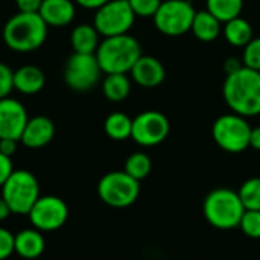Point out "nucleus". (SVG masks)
Listing matches in <instances>:
<instances>
[{
    "label": "nucleus",
    "instance_id": "9d476101",
    "mask_svg": "<svg viewBox=\"0 0 260 260\" xmlns=\"http://www.w3.org/2000/svg\"><path fill=\"white\" fill-rule=\"evenodd\" d=\"M101 67L96 59V55L88 53H73L69 56L64 67V82L69 88L75 91H88L91 90L99 78Z\"/></svg>",
    "mask_w": 260,
    "mask_h": 260
},
{
    "label": "nucleus",
    "instance_id": "a211bd4d",
    "mask_svg": "<svg viewBox=\"0 0 260 260\" xmlns=\"http://www.w3.org/2000/svg\"><path fill=\"white\" fill-rule=\"evenodd\" d=\"M46 76L35 66H23L14 72V90L21 94H37L43 90Z\"/></svg>",
    "mask_w": 260,
    "mask_h": 260
},
{
    "label": "nucleus",
    "instance_id": "20e7f679",
    "mask_svg": "<svg viewBox=\"0 0 260 260\" xmlns=\"http://www.w3.org/2000/svg\"><path fill=\"white\" fill-rule=\"evenodd\" d=\"M203 210L207 222L215 229L233 230L239 227L245 207L236 190L218 187L206 197Z\"/></svg>",
    "mask_w": 260,
    "mask_h": 260
},
{
    "label": "nucleus",
    "instance_id": "4468645a",
    "mask_svg": "<svg viewBox=\"0 0 260 260\" xmlns=\"http://www.w3.org/2000/svg\"><path fill=\"white\" fill-rule=\"evenodd\" d=\"M129 73L133 76V81L143 88H155L166 78V70L161 61L148 55H142L136 61Z\"/></svg>",
    "mask_w": 260,
    "mask_h": 260
},
{
    "label": "nucleus",
    "instance_id": "72a5a7b5",
    "mask_svg": "<svg viewBox=\"0 0 260 260\" xmlns=\"http://www.w3.org/2000/svg\"><path fill=\"white\" fill-rule=\"evenodd\" d=\"M17 142L18 140H12V139H0V152L12 157L17 151Z\"/></svg>",
    "mask_w": 260,
    "mask_h": 260
},
{
    "label": "nucleus",
    "instance_id": "2eb2a0df",
    "mask_svg": "<svg viewBox=\"0 0 260 260\" xmlns=\"http://www.w3.org/2000/svg\"><path fill=\"white\" fill-rule=\"evenodd\" d=\"M55 136V125L46 116L30 117L23 129L20 142L29 149H38L52 142Z\"/></svg>",
    "mask_w": 260,
    "mask_h": 260
},
{
    "label": "nucleus",
    "instance_id": "b1692460",
    "mask_svg": "<svg viewBox=\"0 0 260 260\" xmlns=\"http://www.w3.org/2000/svg\"><path fill=\"white\" fill-rule=\"evenodd\" d=\"M206 3L207 11L221 23H227L236 17H241L244 9V0H207Z\"/></svg>",
    "mask_w": 260,
    "mask_h": 260
},
{
    "label": "nucleus",
    "instance_id": "aec40b11",
    "mask_svg": "<svg viewBox=\"0 0 260 260\" xmlns=\"http://www.w3.org/2000/svg\"><path fill=\"white\" fill-rule=\"evenodd\" d=\"M72 47L76 53L94 55L99 47V32L93 24H78L70 35Z\"/></svg>",
    "mask_w": 260,
    "mask_h": 260
},
{
    "label": "nucleus",
    "instance_id": "6ab92c4d",
    "mask_svg": "<svg viewBox=\"0 0 260 260\" xmlns=\"http://www.w3.org/2000/svg\"><path fill=\"white\" fill-rule=\"evenodd\" d=\"M190 30L193 32V35L200 41L210 43V41H215L219 37V34L222 30V24L215 15H212L207 9H204V11H197L195 12Z\"/></svg>",
    "mask_w": 260,
    "mask_h": 260
},
{
    "label": "nucleus",
    "instance_id": "5701e85b",
    "mask_svg": "<svg viewBox=\"0 0 260 260\" xmlns=\"http://www.w3.org/2000/svg\"><path fill=\"white\" fill-rule=\"evenodd\" d=\"M105 134L113 140H126L131 137L133 119L125 113H111L104 122Z\"/></svg>",
    "mask_w": 260,
    "mask_h": 260
},
{
    "label": "nucleus",
    "instance_id": "39448f33",
    "mask_svg": "<svg viewBox=\"0 0 260 260\" xmlns=\"http://www.w3.org/2000/svg\"><path fill=\"white\" fill-rule=\"evenodd\" d=\"M2 198L14 215H27L40 198V184L29 171H14L2 186Z\"/></svg>",
    "mask_w": 260,
    "mask_h": 260
},
{
    "label": "nucleus",
    "instance_id": "4be33fe9",
    "mask_svg": "<svg viewBox=\"0 0 260 260\" xmlns=\"http://www.w3.org/2000/svg\"><path fill=\"white\" fill-rule=\"evenodd\" d=\"M224 37L232 46L245 47L253 40V27L245 18L236 17L224 23Z\"/></svg>",
    "mask_w": 260,
    "mask_h": 260
},
{
    "label": "nucleus",
    "instance_id": "412c9836",
    "mask_svg": "<svg viewBox=\"0 0 260 260\" xmlns=\"http://www.w3.org/2000/svg\"><path fill=\"white\" fill-rule=\"evenodd\" d=\"M104 96L111 102H122L129 96L131 81L126 73H110L102 82Z\"/></svg>",
    "mask_w": 260,
    "mask_h": 260
},
{
    "label": "nucleus",
    "instance_id": "c756f323",
    "mask_svg": "<svg viewBox=\"0 0 260 260\" xmlns=\"http://www.w3.org/2000/svg\"><path fill=\"white\" fill-rule=\"evenodd\" d=\"M14 90V72L5 62H0V99H5Z\"/></svg>",
    "mask_w": 260,
    "mask_h": 260
},
{
    "label": "nucleus",
    "instance_id": "423d86ee",
    "mask_svg": "<svg viewBox=\"0 0 260 260\" xmlns=\"http://www.w3.org/2000/svg\"><path fill=\"white\" fill-rule=\"evenodd\" d=\"M98 195L107 206L125 209L137 201L140 195V181L134 180L125 171L108 172L99 180Z\"/></svg>",
    "mask_w": 260,
    "mask_h": 260
},
{
    "label": "nucleus",
    "instance_id": "0eeeda50",
    "mask_svg": "<svg viewBox=\"0 0 260 260\" xmlns=\"http://www.w3.org/2000/svg\"><path fill=\"white\" fill-rule=\"evenodd\" d=\"M251 126L244 116L236 113L218 117L212 126V136L216 145L230 154H239L250 148Z\"/></svg>",
    "mask_w": 260,
    "mask_h": 260
},
{
    "label": "nucleus",
    "instance_id": "dca6fc26",
    "mask_svg": "<svg viewBox=\"0 0 260 260\" xmlns=\"http://www.w3.org/2000/svg\"><path fill=\"white\" fill-rule=\"evenodd\" d=\"M38 14L47 26L64 27L73 21L76 8L72 0H43Z\"/></svg>",
    "mask_w": 260,
    "mask_h": 260
},
{
    "label": "nucleus",
    "instance_id": "f03ea898",
    "mask_svg": "<svg viewBox=\"0 0 260 260\" xmlns=\"http://www.w3.org/2000/svg\"><path fill=\"white\" fill-rule=\"evenodd\" d=\"M47 27L38 12H17L3 26V41L14 52L29 53L44 44Z\"/></svg>",
    "mask_w": 260,
    "mask_h": 260
},
{
    "label": "nucleus",
    "instance_id": "2f4dec72",
    "mask_svg": "<svg viewBox=\"0 0 260 260\" xmlns=\"http://www.w3.org/2000/svg\"><path fill=\"white\" fill-rule=\"evenodd\" d=\"M12 172H14V166H12L11 157L0 152V187L5 184V181L9 178Z\"/></svg>",
    "mask_w": 260,
    "mask_h": 260
},
{
    "label": "nucleus",
    "instance_id": "a878e982",
    "mask_svg": "<svg viewBox=\"0 0 260 260\" xmlns=\"http://www.w3.org/2000/svg\"><path fill=\"white\" fill-rule=\"evenodd\" d=\"M238 193L245 210H260V177L248 178Z\"/></svg>",
    "mask_w": 260,
    "mask_h": 260
},
{
    "label": "nucleus",
    "instance_id": "f704fd0d",
    "mask_svg": "<svg viewBox=\"0 0 260 260\" xmlns=\"http://www.w3.org/2000/svg\"><path fill=\"white\" fill-rule=\"evenodd\" d=\"M107 2L110 0H75V3H78L79 6L85 8V9H99L101 6H104Z\"/></svg>",
    "mask_w": 260,
    "mask_h": 260
},
{
    "label": "nucleus",
    "instance_id": "f8f14e48",
    "mask_svg": "<svg viewBox=\"0 0 260 260\" xmlns=\"http://www.w3.org/2000/svg\"><path fill=\"white\" fill-rule=\"evenodd\" d=\"M169 131L168 117L160 111L148 110L133 119L131 139L140 146H157L166 140Z\"/></svg>",
    "mask_w": 260,
    "mask_h": 260
},
{
    "label": "nucleus",
    "instance_id": "1a4fd4ad",
    "mask_svg": "<svg viewBox=\"0 0 260 260\" xmlns=\"http://www.w3.org/2000/svg\"><path fill=\"white\" fill-rule=\"evenodd\" d=\"M136 20V14L128 0H110L96 9L93 26L102 37H117L128 34Z\"/></svg>",
    "mask_w": 260,
    "mask_h": 260
},
{
    "label": "nucleus",
    "instance_id": "bb28decb",
    "mask_svg": "<svg viewBox=\"0 0 260 260\" xmlns=\"http://www.w3.org/2000/svg\"><path fill=\"white\" fill-rule=\"evenodd\" d=\"M242 233L251 239H260V210H245L239 222Z\"/></svg>",
    "mask_w": 260,
    "mask_h": 260
},
{
    "label": "nucleus",
    "instance_id": "473e14b6",
    "mask_svg": "<svg viewBox=\"0 0 260 260\" xmlns=\"http://www.w3.org/2000/svg\"><path fill=\"white\" fill-rule=\"evenodd\" d=\"M18 12H38L43 0H15Z\"/></svg>",
    "mask_w": 260,
    "mask_h": 260
},
{
    "label": "nucleus",
    "instance_id": "9b49d317",
    "mask_svg": "<svg viewBox=\"0 0 260 260\" xmlns=\"http://www.w3.org/2000/svg\"><path fill=\"white\" fill-rule=\"evenodd\" d=\"M27 216L34 229L40 232H55L66 224L69 218V207L58 197H40Z\"/></svg>",
    "mask_w": 260,
    "mask_h": 260
},
{
    "label": "nucleus",
    "instance_id": "393cba45",
    "mask_svg": "<svg viewBox=\"0 0 260 260\" xmlns=\"http://www.w3.org/2000/svg\"><path fill=\"white\" fill-rule=\"evenodd\" d=\"M151 169H152L151 158L145 152H134L126 158L123 171L128 175H131L134 180L142 181L151 174Z\"/></svg>",
    "mask_w": 260,
    "mask_h": 260
},
{
    "label": "nucleus",
    "instance_id": "e433bc0d",
    "mask_svg": "<svg viewBox=\"0 0 260 260\" xmlns=\"http://www.w3.org/2000/svg\"><path fill=\"white\" fill-rule=\"evenodd\" d=\"M11 213H12V212H11V209H9L8 203L0 197V222H2V221H5Z\"/></svg>",
    "mask_w": 260,
    "mask_h": 260
},
{
    "label": "nucleus",
    "instance_id": "ddd939ff",
    "mask_svg": "<svg viewBox=\"0 0 260 260\" xmlns=\"http://www.w3.org/2000/svg\"><path fill=\"white\" fill-rule=\"evenodd\" d=\"M29 117L24 105L12 98L0 99V139L18 140Z\"/></svg>",
    "mask_w": 260,
    "mask_h": 260
},
{
    "label": "nucleus",
    "instance_id": "c9c22d12",
    "mask_svg": "<svg viewBox=\"0 0 260 260\" xmlns=\"http://www.w3.org/2000/svg\"><path fill=\"white\" fill-rule=\"evenodd\" d=\"M250 148L260 151V126L251 128V134H250Z\"/></svg>",
    "mask_w": 260,
    "mask_h": 260
},
{
    "label": "nucleus",
    "instance_id": "6e6552de",
    "mask_svg": "<svg viewBox=\"0 0 260 260\" xmlns=\"http://www.w3.org/2000/svg\"><path fill=\"white\" fill-rule=\"evenodd\" d=\"M195 8L189 0H165L155 12V27L168 37H180L190 30Z\"/></svg>",
    "mask_w": 260,
    "mask_h": 260
},
{
    "label": "nucleus",
    "instance_id": "f3484780",
    "mask_svg": "<svg viewBox=\"0 0 260 260\" xmlns=\"http://www.w3.org/2000/svg\"><path fill=\"white\" fill-rule=\"evenodd\" d=\"M46 241L43 232L37 229H26L14 235V253L23 259H37L43 254Z\"/></svg>",
    "mask_w": 260,
    "mask_h": 260
},
{
    "label": "nucleus",
    "instance_id": "7ed1b4c3",
    "mask_svg": "<svg viewBox=\"0 0 260 260\" xmlns=\"http://www.w3.org/2000/svg\"><path fill=\"white\" fill-rule=\"evenodd\" d=\"M94 55L104 73H128L142 56V47L134 37L123 34L104 38Z\"/></svg>",
    "mask_w": 260,
    "mask_h": 260
},
{
    "label": "nucleus",
    "instance_id": "f257e3e1",
    "mask_svg": "<svg viewBox=\"0 0 260 260\" xmlns=\"http://www.w3.org/2000/svg\"><path fill=\"white\" fill-rule=\"evenodd\" d=\"M222 93L233 113L244 117L260 114V72L257 70L242 66L227 73Z\"/></svg>",
    "mask_w": 260,
    "mask_h": 260
},
{
    "label": "nucleus",
    "instance_id": "7c9ffc66",
    "mask_svg": "<svg viewBox=\"0 0 260 260\" xmlns=\"http://www.w3.org/2000/svg\"><path fill=\"white\" fill-rule=\"evenodd\" d=\"M14 253V235L0 227V260H6Z\"/></svg>",
    "mask_w": 260,
    "mask_h": 260
},
{
    "label": "nucleus",
    "instance_id": "c85d7f7f",
    "mask_svg": "<svg viewBox=\"0 0 260 260\" xmlns=\"http://www.w3.org/2000/svg\"><path fill=\"white\" fill-rule=\"evenodd\" d=\"M136 17H154L158 11L161 0H128Z\"/></svg>",
    "mask_w": 260,
    "mask_h": 260
},
{
    "label": "nucleus",
    "instance_id": "cd10ccee",
    "mask_svg": "<svg viewBox=\"0 0 260 260\" xmlns=\"http://www.w3.org/2000/svg\"><path fill=\"white\" fill-rule=\"evenodd\" d=\"M242 64L248 69L260 72V37L253 38L245 47L242 53Z\"/></svg>",
    "mask_w": 260,
    "mask_h": 260
}]
</instances>
